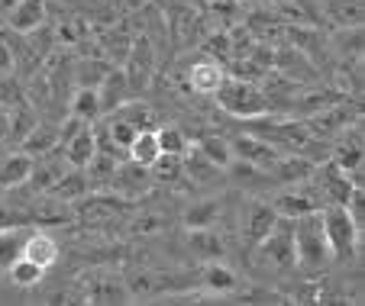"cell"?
Wrapping results in <instances>:
<instances>
[{"label":"cell","instance_id":"6da1fadb","mask_svg":"<svg viewBox=\"0 0 365 306\" xmlns=\"http://www.w3.org/2000/svg\"><path fill=\"white\" fill-rule=\"evenodd\" d=\"M333 261L330 245H327L324 226H320V210L294 219V268L304 274H320Z\"/></svg>","mask_w":365,"mask_h":306},{"label":"cell","instance_id":"7a4b0ae2","mask_svg":"<svg viewBox=\"0 0 365 306\" xmlns=\"http://www.w3.org/2000/svg\"><path fill=\"white\" fill-rule=\"evenodd\" d=\"M320 226H324L333 261H356V255L362 252V229L349 216V210L343 204H324L320 206Z\"/></svg>","mask_w":365,"mask_h":306},{"label":"cell","instance_id":"3957f363","mask_svg":"<svg viewBox=\"0 0 365 306\" xmlns=\"http://www.w3.org/2000/svg\"><path fill=\"white\" fill-rule=\"evenodd\" d=\"M217 103H220L223 110H227L230 116H236V120H259V116L272 113L269 107V97H265V90L259 88L255 81H246V78H233L227 75L223 78V84L214 90Z\"/></svg>","mask_w":365,"mask_h":306},{"label":"cell","instance_id":"277c9868","mask_svg":"<svg viewBox=\"0 0 365 306\" xmlns=\"http://www.w3.org/2000/svg\"><path fill=\"white\" fill-rule=\"evenodd\" d=\"M259 255L265 258V265L278 274L294 271V219L278 216V223L272 226V232L255 245Z\"/></svg>","mask_w":365,"mask_h":306},{"label":"cell","instance_id":"5b68a950","mask_svg":"<svg viewBox=\"0 0 365 306\" xmlns=\"http://www.w3.org/2000/svg\"><path fill=\"white\" fill-rule=\"evenodd\" d=\"M126 81H130L133 94L149 88L152 75H155V48H152L149 36H136L126 48V68H123Z\"/></svg>","mask_w":365,"mask_h":306},{"label":"cell","instance_id":"8992f818","mask_svg":"<svg viewBox=\"0 0 365 306\" xmlns=\"http://www.w3.org/2000/svg\"><path fill=\"white\" fill-rule=\"evenodd\" d=\"M314 184H317V194L324 204H346L349 200V194L356 191V187H362V184L352 181V174H346L339 164H333L330 158L327 162H320V168L314 164Z\"/></svg>","mask_w":365,"mask_h":306},{"label":"cell","instance_id":"52a82bcc","mask_svg":"<svg viewBox=\"0 0 365 306\" xmlns=\"http://www.w3.org/2000/svg\"><path fill=\"white\" fill-rule=\"evenodd\" d=\"M230 149H233V162H246L259 171H269V174L282 158V149H275L272 142H265L259 136H236L230 139Z\"/></svg>","mask_w":365,"mask_h":306},{"label":"cell","instance_id":"ba28073f","mask_svg":"<svg viewBox=\"0 0 365 306\" xmlns=\"http://www.w3.org/2000/svg\"><path fill=\"white\" fill-rule=\"evenodd\" d=\"M275 223H278V210L269 200H249L246 210H242V238L249 245H259Z\"/></svg>","mask_w":365,"mask_h":306},{"label":"cell","instance_id":"9c48e42d","mask_svg":"<svg viewBox=\"0 0 365 306\" xmlns=\"http://www.w3.org/2000/svg\"><path fill=\"white\" fill-rule=\"evenodd\" d=\"M58 255H62V248H58V238L52 236V232H46V229H29L26 242H23V248H20V258L39 265L42 271L56 268L58 265Z\"/></svg>","mask_w":365,"mask_h":306},{"label":"cell","instance_id":"30bf717a","mask_svg":"<svg viewBox=\"0 0 365 306\" xmlns=\"http://www.w3.org/2000/svg\"><path fill=\"white\" fill-rule=\"evenodd\" d=\"M46 16H48L46 0H16L14 7L4 14V23H7V29H14L16 36H29L46 23Z\"/></svg>","mask_w":365,"mask_h":306},{"label":"cell","instance_id":"8fae6325","mask_svg":"<svg viewBox=\"0 0 365 306\" xmlns=\"http://www.w3.org/2000/svg\"><path fill=\"white\" fill-rule=\"evenodd\" d=\"M278 210V216L284 219H297V216H307V213H317L324 206L317 191H304L301 184H291L288 191L278 194V200L272 204Z\"/></svg>","mask_w":365,"mask_h":306},{"label":"cell","instance_id":"7c38bea8","mask_svg":"<svg viewBox=\"0 0 365 306\" xmlns=\"http://www.w3.org/2000/svg\"><path fill=\"white\" fill-rule=\"evenodd\" d=\"M197 287L210 297H233L240 290V278H236L233 268L223 265L220 261H204V271L197 274Z\"/></svg>","mask_w":365,"mask_h":306},{"label":"cell","instance_id":"4fadbf2b","mask_svg":"<svg viewBox=\"0 0 365 306\" xmlns=\"http://www.w3.org/2000/svg\"><path fill=\"white\" fill-rule=\"evenodd\" d=\"M223 78H227V65L220 58H200L187 68V88L194 94L214 97V90L223 84Z\"/></svg>","mask_w":365,"mask_h":306},{"label":"cell","instance_id":"5bb4252c","mask_svg":"<svg viewBox=\"0 0 365 306\" xmlns=\"http://www.w3.org/2000/svg\"><path fill=\"white\" fill-rule=\"evenodd\" d=\"M97 100H101V116L113 113L117 107H123L126 100H133V88L126 81V75L120 68H110L103 75V81L97 84Z\"/></svg>","mask_w":365,"mask_h":306},{"label":"cell","instance_id":"9a60e30c","mask_svg":"<svg viewBox=\"0 0 365 306\" xmlns=\"http://www.w3.org/2000/svg\"><path fill=\"white\" fill-rule=\"evenodd\" d=\"M185 238H187V252H191L197 261L227 258V242H223V236L214 229V226H207V229H187Z\"/></svg>","mask_w":365,"mask_h":306},{"label":"cell","instance_id":"2e32d148","mask_svg":"<svg viewBox=\"0 0 365 306\" xmlns=\"http://www.w3.org/2000/svg\"><path fill=\"white\" fill-rule=\"evenodd\" d=\"M110 187H117V191L126 194V197H136V194H145L152 187V174H149V168H143V164L123 158V162L117 164V171H113V177H110Z\"/></svg>","mask_w":365,"mask_h":306},{"label":"cell","instance_id":"e0dca14e","mask_svg":"<svg viewBox=\"0 0 365 306\" xmlns=\"http://www.w3.org/2000/svg\"><path fill=\"white\" fill-rule=\"evenodd\" d=\"M33 155L26 152H10V155H0V191H16V187H26L29 174H33Z\"/></svg>","mask_w":365,"mask_h":306},{"label":"cell","instance_id":"ac0fdd59","mask_svg":"<svg viewBox=\"0 0 365 306\" xmlns=\"http://www.w3.org/2000/svg\"><path fill=\"white\" fill-rule=\"evenodd\" d=\"M181 168H185V177H187V181L200 184V187H207V184H217L223 174H227V171H220L214 162H207L204 152H200L194 142H191V149L181 155Z\"/></svg>","mask_w":365,"mask_h":306},{"label":"cell","instance_id":"d6986e66","mask_svg":"<svg viewBox=\"0 0 365 306\" xmlns=\"http://www.w3.org/2000/svg\"><path fill=\"white\" fill-rule=\"evenodd\" d=\"M320 14L336 29L362 26V0H320Z\"/></svg>","mask_w":365,"mask_h":306},{"label":"cell","instance_id":"ffe728a7","mask_svg":"<svg viewBox=\"0 0 365 306\" xmlns=\"http://www.w3.org/2000/svg\"><path fill=\"white\" fill-rule=\"evenodd\" d=\"M20 149L26 155L39 158V155H48V152L58 149V126H48V122H33L29 132L20 139Z\"/></svg>","mask_w":365,"mask_h":306},{"label":"cell","instance_id":"44dd1931","mask_svg":"<svg viewBox=\"0 0 365 306\" xmlns=\"http://www.w3.org/2000/svg\"><path fill=\"white\" fill-rule=\"evenodd\" d=\"M62 152H65V162H68V168H84V164L94 158V152H97L94 130H91V126L78 130L75 136L68 139V142H62Z\"/></svg>","mask_w":365,"mask_h":306},{"label":"cell","instance_id":"7402d4cb","mask_svg":"<svg viewBox=\"0 0 365 306\" xmlns=\"http://www.w3.org/2000/svg\"><path fill=\"white\" fill-rule=\"evenodd\" d=\"M162 155L159 149V136H155V126H145V130H139L136 136H133V142L126 145V158L136 164H143V168H149L155 158Z\"/></svg>","mask_w":365,"mask_h":306},{"label":"cell","instance_id":"603a6c76","mask_svg":"<svg viewBox=\"0 0 365 306\" xmlns=\"http://www.w3.org/2000/svg\"><path fill=\"white\" fill-rule=\"evenodd\" d=\"M84 300L88 303H123V300H130V290H126V280H117L110 274H97L94 287H88Z\"/></svg>","mask_w":365,"mask_h":306},{"label":"cell","instance_id":"cb8c5ba5","mask_svg":"<svg viewBox=\"0 0 365 306\" xmlns=\"http://www.w3.org/2000/svg\"><path fill=\"white\" fill-rule=\"evenodd\" d=\"M223 216L220 200H194L185 213H181V223L185 229H207V226H217Z\"/></svg>","mask_w":365,"mask_h":306},{"label":"cell","instance_id":"d4e9b609","mask_svg":"<svg viewBox=\"0 0 365 306\" xmlns=\"http://www.w3.org/2000/svg\"><path fill=\"white\" fill-rule=\"evenodd\" d=\"M29 236V226H4L0 223V271H7L16 258H20V248Z\"/></svg>","mask_w":365,"mask_h":306},{"label":"cell","instance_id":"484cf974","mask_svg":"<svg viewBox=\"0 0 365 306\" xmlns=\"http://www.w3.org/2000/svg\"><path fill=\"white\" fill-rule=\"evenodd\" d=\"M194 145H197V149L204 152L207 162H214L220 171H227L230 164H233V149H230V139H227V136H220V132H210V136L197 139Z\"/></svg>","mask_w":365,"mask_h":306},{"label":"cell","instance_id":"4316f807","mask_svg":"<svg viewBox=\"0 0 365 306\" xmlns=\"http://www.w3.org/2000/svg\"><path fill=\"white\" fill-rule=\"evenodd\" d=\"M4 274H7L10 284L23 287V290H29V287H39L42 278H46V271H42L39 265H33V261H26V258H16Z\"/></svg>","mask_w":365,"mask_h":306},{"label":"cell","instance_id":"83f0119b","mask_svg":"<svg viewBox=\"0 0 365 306\" xmlns=\"http://www.w3.org/2000/svg\"><path fill=\"white\" fill-rule=\"evenodd\" d=\"M71 116L84 122H97L101 120V100H97V88H78L71 97Z\"/></svg>","mask_w":365,"mask_h":306},{"label":"cell","instance_id":"f1b7e54d","mask_svg":"<svg viewBox=\"0 0 365 306\" xmlns=\"http://www.w3.org/2000/svg\"><path fill=\"white\" fill-rule=\"evenodd\" d=\"M152 184H178L185 177V168H181V155H159L149 164Z\"/></svg>","mask_w":365,"mask_h":306},{"label":"cell","instance_id":"f546056e","mask_svg":"<svg viewBox=\"0 0 365 306\" xmlns=\"http://www.w3.org/2000/svg\"><path fill=\"white\" fill-rule=\"evenodd\" d=\"M155 136H159L162 155H185L191 149V139L181 126H162V130H155Z\"/></svg>","mask_w":365,"mask_h":306},{"label":"cell","instance_id":"4dcf8cb0","mask_svg":"<svg viewBox=\"0 0 365 306\" xmlns=\"http://www.w3.org/2000/svg\"><path fill=\"white\" fill-rule=\"evenodd\" d=\"M107 71H110V65H107L103 58H81L78 61V68H75L78 88H97Z\"/></svg>","mask_w":365,"mask_h":306},{"label":"cell","instance_id":"1f68e13d","mask_svg":"<svg viewBox=\"0 0 365 306\" xmlns=\"http://www.w3.org/2000/svg\"><path fill=\"white\" fill-rule=\"evenodd\" d=\"M113 113H120L126 122H133L136 130H145V126H155V116H152V107L143 100H126L123 107H117Z\"/></svg>","mask_w":365,"mask_h":306},{"label":"cell","instance_id":"d6a6232c","mask_svg":"<svg viewBox=\"0 0 365 306\" xmlns=\"http://www.w3.org/2000/svg\"><path fill=\"white\" fill-rule=\"evenodd\" d=\"M14 68V55H10V46L4 39H0V71L7 75V71Z\"/></svg>","mask_w":365,"mask_h":306},{"label":"cell","instance_id":"836d02e7","mask_svg":"<svg viewBox=\"0 0 365 306\" xmlns=\"http://www.w3.org/2000/svg\"><path fill=\"white\" fill-rule=\"evenodd\" d=\"M236 7H242V10H255V7H262L265 0H233Z\"/></svg>","mask_w":365,"mask_h":306},{"label":"cell","instance_id":"e575fe53","mask_svg":"<svg viewBox=\"0 0 365 306\" xmlns=\"http://www.w3.org/2000/svg\"><path fill=\"white\" fill-rule=\"evenodd\" d=\"M14 4H16V0H0V16L7 14V10H10V7H14Z\"/></svg>","mask_w":365,"mask_h":306},{"label":"cell","instance_id":"d590c367","mask_svg":"<svg viewBox=\"0 0 365 306\" xmlns=\"http://www.w3.org/2000/svg\"><path fill=\"white\" fill-rule=\"evenodd\" d=\"M265 4H291V0H265Z\"/></svg>","mask_w":365,"mask_h":306},{"label":"cell","instance_id":"8d00e7d4","mask_svg":"<svg viewBox=\"0 0 365 306\" xmlns=\"http://www.w3.org/2000/svg\"><path fill=\"white\" fill-rule=\"evenodd\" d=\"M0 155H4V139H0Z\"/></svg>","mask_w":365,"mask_h":306},{"label":"cell","instance_id":"74e56055","mask_svg":"<svg viewBox=\"0 0 365 306\" xmlns=\"http://www.w3.org/2000/svg\"><path fill=\"white\" fill-rule=\"evenodd\" d=\"M0 223H4V210H0Z\"/></svg>","mask_w":365,"mask_h":306}]
</instances>
